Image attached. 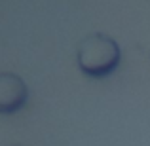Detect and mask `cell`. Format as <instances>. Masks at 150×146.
I'll return each instance as SVG.
<instances>
[{"label": "cell", "instance_id": "cell-1", "mask_svg": "<svg viewBox=\"0 0 150 146\" xmlns=\"http://www.w3.org/2000/svg\"><path fill=\"white\" fill-rule=\"evenodd\" d=\"M78 66L84 74L91 78H105L116 70L120 65L122 51L116 40L101 32L88 34L80 42L76 51Z\"/></svg>", "mask_w": 150, "mask_h": 146}, {"label": "cell", "instance_id": "cell-2", "mask_svg": "<svg viewBox=\"0 0 150 146\" xmlns=\"http://www.w3.org/2000/svg\"><path fill=\"white\" fill-rule=\"evenodd\" d=\"M29 97L27 84L13 72H0V114H15Z\"/></svg>", "mask_w": 150, "mask_h": 146}]
</instances>
